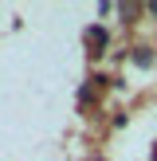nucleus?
Returning a JSON list of instances; mask_svg holds the SVG:
<instances>
[{
	"mask_svg": "<svg viewBox=\"0 0 157 161\" xmlns=\"http://www.w3.org/2000/svg\"><path fill=\"white\" fill-rule=\"evenodd\" d=\"M86 39H90L94 47H102V43H106V28H90V31H86Z\"/></svg>",
	"mask_w": 157,
	"mask_h": 161,
	"instance_id": "nucleus-1",
	"label": "nucleus"
},
{
	"mask_svg": "<svg viewBox=\"0 0 157 161\" xmlns=\"http://www.w3.org/2000/svg\"><path fill=\"white\" fill-rule=\"evenodd\" d=\"M153 161H157V146H153Z\"/></svg>",
	"mask_w": 157,
	"mask_h": 161,
	"instance_id": "nucleus-2",
	"label": "nucleus"
}]
</instances>
